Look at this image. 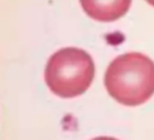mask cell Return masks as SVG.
<instances>
[{
  "label": "cell",
  "mask_w": 154,
  "mask_h": 140,
  "mask_svg": "<svg viewBox=\"0 0 154 140\" xmlns=\"http://www.w3.org/2000/svg\"><path fill=\"white\" fill-rule=\"evenodd\" d=\"M108 94L126 106L146 103L154 94V62L137 52L114 58L105 74Z\"/></svg>",
  "instance_id": "cell-1"
},
{
  "label": "cell",
  "mask_w": 154,
  "mask_h": 140,
  "mask_svg": "<svg viewBox=\"0 0 154 140\" xmlns=\"http://www.w3.org/2000/svg\"><path fill=\"white\" fill-rule=\"evenodd\" d=\"M91 140H117L114 138H109V136H99V138H94Z\"/></svg>",
  "instance_id": "cell-4"
},
{
  "label": "cell",
  "mask_w": 154,
  "mask_h": 140,
  "mask_svg": "<svg viewBox=\"0 0 154 140\" xmlns=\"http://www.w3.org/2000/svg\"><path fill=\"white\" fill-rule=\"evenodd\" d=\"M83 11L97 22H114L130 8L131 0H79Z\"/></svg>",
  "instance_id": "cell-3"
},
{
  "label": "cell",
  "mask_w": 154,
  "mask_h": 140,
  "mask_svg": "<svg viewBox=\"0 0 154 140\" xmlns=\"http://www.w3.org/2000/svg\"><path fill=\"white\" fill-rule=\"evenodd\" d=\"M146 1H147L148 4H150L152 6H154V0H146Z\"/></svg>",
  "instance_id": "cell-5"
},
{
  "label": "cell",
  "mask_w": 154,
  "mask_h": 140,
  "mask_svg": "<svg viewBox=\"0 0 154 140\" xmlns=\"http://www.w3.org/2000/svg\"><path fill=\"white\" fill-rule=\"evenodd\" d=\"M95 75L91 57L77 47H65L51 56L45 69V81L48 88L61 98H73L83 94Z\"/></svg>",
  "instance_id": "cell-2"
}]
</instances>
